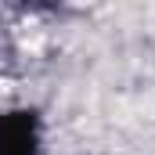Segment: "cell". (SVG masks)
Listing matches in <instances>:
<instances>
[{
  "label": "cell",
  "mask_w": 155,
  "mask_h": 155,
  "mask_svg": "<svg viewBox=\"0 0 155 155\" xmlns=\"http://www.w3.org/2000/svg\"><path fill=\"white\" fill-rule=\"evenodd\" d=\"M0 155H36V144H33L25 119H18V123L0 119Z\"/></svg>",
  "instance_id": "cell-1"
}]
</instances>
